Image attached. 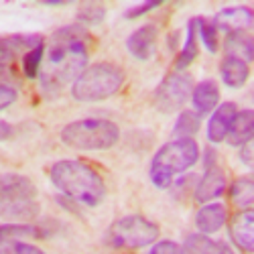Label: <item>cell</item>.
Here are the masks:
<instances>
[{
    "label": "cell",
    "instance_id": "cell-1",
    "mask_svg": "<svg viewBox=\"0 0 254 254\" xmlns=\"http://www.w3.org/2000/svg\"><path fill=\"white\" fill-rule=\"evenodd\" d=\"M88 67V31L79 25H67L53 33V45L41 67V86L45 92H61Z\"/></svg>",
    "mask_w": 254,
    "mask_h": 254
},
{
    "label": "cell",
    "instance_id": "cell-2",
    "mask_svg": "<svg viewBox=\"0 0 254 254\" xmlns=\"http://www.w3.org/2000/svg\"><path fill=\"white\" fill-rule=\"evenodd\" d=\"M49 179L67 199L79 205L96 207L106 197V183L102 175L94 167L77 159H63L53 163Z\"/></svg>",
    "mask_w": 254,
    "mask_h": 254
},
{
    "label": "cell",
    "instance_id": "cell-3",
    "mask_svg": "<svg viewBox=\"0 0 254 254\" xmlns=\"http://www.w3.org/2000/svg\"><path fill=\"white\" fill-rule=\"evenodd\" d=\"M197 161H199V146L193 138H173L155 153L149 169L151 181L159 189H169L175 175L185 173Z\"/></svg>",
    "mask_w": 254,
    "mask_h": 254
},
{
    "label": "cell",
    "instance_id": "cell-4",
    "mask_svg": "<svg viewBox=\"0 0 254 254\" xmlns=\"http://www.w3.org/2000/svg\"><path fill=\"white\" fill-rule=\"evenodd\" d=\"M59 136L75 151H108L120 140V128L106 118H81L63 126Z\"/></svg>",
    "mask_w": 254,
    "mask_h": 254
},
{
    "label": "cell",
    "instance_id": "cell-5",
    "mask_svg": "<svg viewBox=\"0 0 254 254\" xmlns=\"http://www.w3.org/2000/svg\"><path fill=\"white\" fill-rule=\"evenodd\" d=\"M124 83V71L108 61H100L94 65H88L77 79L71 83V96L77 102L90 104L108 100L120 92Z\"/></svg>",
    "mask_w": 254,
    "mask_h": 254
},
{
    "label": "cell",
    "instance_id": "cell-6",
    "mask_svg": "<svg viewBox=\"0 0 254 254\" xmlns=\"http://www.w3.org/2000/svg\"><path fill=\"white\" fill-rule=\"evenodd\" d=\"M161 230L149 218L132 214L116 220L106 232V244L116 250H138L157 242Z\"/></svg>",
    "mask_w": 254,
    "mask_h": 254
},
{
    "label": "cell",
    "instance_id": "cell-7",
    "mask_svg": "<svg viewBox=\"0 0 254 254\" xmlns=\"http://www.w3.org/2000/svg\"><path fill=\"white\" fill-rule=\"evenodd\" d=\"M193 90V77L185 71H173L169 73L155 90V108L163 114H171L181 110L185 102L191 98Z\"/></svg>",
    "mask_w": 254,
    "mask_h": 254
},
{
    "label": "cell",
    "instance_id": "cell-8",
    "mask_svg": "<svg viewBox=\"0 0 254 254\" xmlns=\"http://www.w3.org/2000/svg\"><path fill=\"white\" fill-rule=\"evenodd\" d=\"M211 23L218 31L222 29L226 33H246L254 23V12L248 6H228L211 18Z\"/></svg>",
    "mask_w": 254,
    "mask_h": 254
},
{
    "label": "cell",
    "instance_id": "cell-9",
    "mask_svg": "<svg viewBox=\"0 0 254 254\" xmlns=\"http://www.w3.org/2000/svg\"><path fill=\"white\" fill-rule=\"evenodd\" d=\"M230 238L236 248L250 254L254 250V211L240 209L230 220Z\"/></svg>",
    "mask_w": 254,
    "mask_h": 254
},
{
    "label": "cell",
    "instance_id": "cell-10",
    "mask_svg": "<svg viewBox=\"0 0 254 254\" xmlns=\"http://www.w3.org/2000/svg\"><path fill=\"white\" fill-rule=\"evenodd\" d=\"M226 191V173L220 167H211L205 169V173L201 175V179L195 183L193 189V197L197 203H211L214 199L222 197Z\"/></svg>",
    "mask_w": 254,
    "mask_h": 254
},
{
    "label": "cell",
    "instance_id": "cell-11",
    "mask_svg": "<svg viewBox=\"0 0 254 254\" xmlns=\"http://www.w3.org/2000/svg\"><path fill=\"white\" fill-rule=\"evenodd\" d=\"M236 112H238V106L234 102L218 104V108L211 112V116L207 120V130H205L207 140L211 144H218V142L226 140V134L230 130V124H232V120H234Z\"/></svg>",
    "mask_w": 254,
    "mask_h": 254
},
{
    "label": "cell",
    "instance_id": "cell-12",
    "mask_svg": "<svg viewBox=\"0 0 254 254\" xmlns=\"http://www.w3.org/2000/svg\"><path fill=\"white\" fill-rule=\"evenodd\" d=\"M157 35H159V31L155 25H142L126 39V49L138 61L151 59L155 55V47H157Z\"/></svg>",
    "mask_w": 254,
    "mask_h": 254
},
{
    "label": "cell",
    "instance_id": "cell-13",
    "mask_svg": "<svg viewBox=\"0 0 254 254\" xmlns=\"http://www.w3.org/2000/svg\"><path fill=\"white\" fill-rule=\"evenodd\" d=\"M226 222H228V209L224 203H218V201L203 203L195 214V228L203 236L220 232L226 226Z\"/></svg>",
    "mask_w": 254,
    "mask_h": 254
},
{
    "label": "cell",
    "instance_id": "cell-14",
    "mask_svg": "<svg viewBox=\"0 0 254 254\" xmlns=\"http://www.w3.org/2000/svg\"><path fill=\"white\" fill-rule=\"evenodd\" d=\"M41 211L37 199H0V220L12 224H29Z\"/></svg>",
    "mask_w": 254,
    "mask_h": 254
},
{
    "label": "cell",
    "instance_id": "cell-15",
    "mask_svg": "<svg viewBox=\"0 0 254 254\" xmlns=\"http://www.w3.org/2000/svg\"><path fill=\"white\" fill-rule=\"evenodd\" d=\"M37 187L35 183L18 173L0 175V199H35Z\"/></svg>",
    "mask_w": 254,
    "mask_h": 254
},
{
    "label": "cell",
    "instance_id": "cell-16",
    "mask_svg": "<svg viewBox=\"0 0 254 254\" xmlns=\"http://www.w3.org/2000/svg\"><path fill=\"white\" fill-rule=\"evenodd\" d=\"M191 104H193V112L199 116L211 114L218 104H220V88L214 79H203L191 90Z\"/></svg>",
    "mask_w": 254,
    "mask_h": 254
},
{
    "label": "cell",
    "instance_id": "cell-17",
    "mask_svg": "<svg viewBox=\"0 0 254 254\" xmlns=\"http://www.w3.org/2000/svg\"><path fill=\"white\" fill-rule=\"evenodd\" d=\"M220 75H222L224 86H228L232 90H238L250 77V65L240 57L226 55L220 63Z\"/></svg>",
    "mask_w": 254,
    "mask_h": 254
},
{
    "label": "cell",
    "instance_id": "cell-18",
    "mask_svg": "<svg viewBox=\"0 0 254 254\" xmlns=\"http://www.w3.org/2000/svg\"><path fill=\"white\" fill-rule=\"evenodd\" d=\"M254 136V112L252 110H238L234 120L230 124V130L226 134L228 144L242 146L246 142H252Z\"/></svg>",
    "mask_w": 254,
    "mask_h": 254
},
{
    "label": "cell",
    "instance_id": "cell-19",
    "mask_svg": "<svg viewBox=\"0 0 254 254\" xmlns=\"http://www.w3.org/2000/svg\"><path fill=\"white\" fill-rule=\"evenodd\" d=\"M181 254H230V250L203 234H189L181 244Z\"/></svg>",
    "mask_w": 254,
    "mask_h": 254
},
{
    "label": "cell",
    "instance_id": "cell-20",
    "mask_svg": "<svg viewBox=\"0 0 254 254\" xmlns=\"http://www.w3.org/2000/svg\"><path fill=\"white\" fill-rule=\"evenodd\" d=\"M224 49L226 55L240 57L246 63H250L254 57V41L248 33H228L224 41Z\"/></svg>",
    "mask_w": 254,
    "mask_h": 254
},
{
    "label": "cell",
    "instance_id": "cell-21",
    "mask_svg": "<svg viewBox=\"0 0 254 254\" xmlns=\"http://www.w3.org/2000/svg\"><path fill=\"white\" fill-rule=\"evenodd\" d=\"M197 33H195V18H191L187 23V31H185V43L175 59V69L177 71H185L197 57Z\"/></svg>",
    "mask_w": 254,
    "mask_h": 254
},
{
    "label": "cell",
    "instance_id": "cell-22",
    "mask_svg": "<svg viewBox=\"0 0 254 254\" xmlns=\"http://www.w3.org/2000/svg\"><path fill=\"white\" fill-rule=\"evenodd\" d=\"M228 195H230V201L234 203L236 207L250 209L252 201H254V181H252V177H248V175L246 177H238L234 183L230 185Z\"/></svg>",
    "mask_w": 254,
    "mask_h": 254
},
{
    "label": "cell",
    "instance_id": "cell-23",
    "mask_svg": "<svg viewBox=\"0 0 254 254\" xmlns=\"http://www.w3.org/2000/svg\"><path fill=\"white\" fill-rule=\"evenodd\" d=\"M201 126V116L193 110H181L175 126H173V136L175 138H193Z\"/></svg>",
    "mask_w": 254,
    "mask_h": 254
},
{
    "label": "cell",
    "instance_id": "cell-24",
    "mask_svg": "<svg viewBox=\"0 0 254 254\" xmlns=\"http://www.w3.org/2000/svg\"><path fill=\"white\" fill-rule=\"evenodd\" d=\"M43 230L33 224H2L0 226V240H27V238H41Z\"/></svg>",
    "mask_w": 254,
    "mask_h": 254
},
{
    "label": "cell",
    "instance_id": "cell-25",
    "mask_svg": "<svg viewBox=\"0 0 254 254\" xmlns=\"http://www.w3.org/2000/svg\"><path fill=\"white\" fill-rule=\"evenodd\" d=\"M195 33H197V37L201 39L203 47L209 53H218V49H220V37H218V29L214 27V23H211L209 18L195 16Z\"/></svg>",
    "mask_w": 254,
    "mask_h": 254
},
{
    "label": "cell",
    "instance_id": "cell-26",
    "mask_svg": "<svg viewBox=\"0 0 254 254\" xmlns=\"http://www.w3.org/2000/svg\"><path fill=\"white\" fill-rule=\"evenodd\" d=\"M43 57H45V43H41L35 49L25 53V57H23V73L29 79L39 77L41 67H43Z\"/></svg>",
    "mask_w": 254,
    "mask_h": 254
},
{
    "label": "cell",
    "instance_id": "cell-27",
    "mask_svg": "<svg viewBox=\"0 0 254 254\" xmlns=\"http://www.w3.org/2000/svg\"><path fill=\"white\" fill-rule=\"evenodd\" d=\"M106 18V8L102 4H83L79 10H77V23L81 25H88V27H96L100 25L102 20Z\"/></svg>",
    "mask_w": 254,
    "mask_h": 254
},
{
    "label": "cell",
    "instance_id": "cell-28",
    "mask_svg": "<svg viewBox=\"0 0 254 254\" xmlns=\"http://www.w3.org/2000/svg\"><path fill=\"white\" fill-rule=\"evenodd\" d=\"M0 254H45V250L25 240H0Z\"/></svg>",
    "mask_w": 254,
    "mask_h": 254
},
{
    "label": "cell",
    "instance_id": "cell-29",
    "mask_svg": "<svg viewBox=\"0 0 254 254\" xmlns=\"http://www.w3.org/2000/svg\"><path fill=\"white\" fill-rule=\"evenodd\" d=\"M14 53H18V51L12 43V39L10 37L0 39V69H6L10 65L12 59H14Z\"/></svg>",
    "mask_w": 254,
    "mask_h": 254
},
{
    "label": "cell",
    "instance_id": "cell-30",
    "mask_svg": "<svg viewBox=\"0 0 254 254\" xmlns=\"http://www.w3.org/2000/svg\"><path fill=\"white\" fill-rule=\"evenodd\" d=\"M159 6H161V0H146V2H140V4H134V6H130L128 10L124 12V18L134 20V18H138V16H144L146 12H151V10L159 8Z\"/></svg>",
    "mask_w": 254,
    "mask_h": 254
},
{
    "label": "cell",
    "instance_id": "cell-31",
    "mask_svg": "<svg viewBox=\"0 0 254 254\" xmlns=\"http://www.w3.org/2000/svg\"><path fill=\"white\" fill-rule=\"evenodd\" d=\"M146 254H181V246L173 240H159L151 244V250Z\"/></svg>",
    "mask_w": 254,
    "mask_h": 254
},
{
    "label": "cell",
    "instance_id": "cell-32",
    "mask_svg": "<svg viewBox=\"0 0 254 254\" xmlns=\"http://www.w3.org/2000/svg\"><path fill=\"white\" fill-rule=\"evenodd\" d=\"M18 94L12 86H8V83H0V112L10 108V106L16 102Z\"/></svg>",
    "mask_w": 254,
    "mask_h": 254
},
{
    "label": "cell",
    "instance_id": "cell-33",
    "mask_svg": "<svg viewBox=\"0 0 254 254\" xmlns=\"http://www.w3.org/2000/svg\"><path fill=\"white\" fill-rule=\"evenodd\" d=\"M203 167L205 169L218 167V153H216V149H211V146H205V151H203Z\"/></svg>",
    "mask_w": 254,
    "mask_h": 254
},
{
    "label": "cell",
    "instance_id": "cell-34",
    "mask_svg": "<svg viewBox=\"0 0 254 254\" xmlns=\"http://www.w3.org/2000/svg\"><path fill=\"white\" fill-rule=\"evenodd\" d=\"M238 157H240V161H242L246 167H252V142H246V144L240 146Z\"/></svg>",
    "mask_w": 254,
    "mask_h": 254
},
{
    "label": "cell",
    "instance_id": "cell-35",
    "mask_svg": "<svg viewBox=\"0 0 254 254\" xmlns=\"http://www.w3.org/2000/svg\"><path fill=\"white\" fill-rule=\"evenodd\" d=\"M12 136V126L6 120H0V142H4Z\"/></svg>",
    "mask_w": 254,
    "mask_h": 254
}]
</instances>
